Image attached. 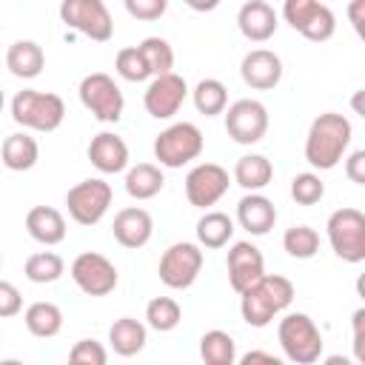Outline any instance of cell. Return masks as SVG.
Wrapping results in <instances>:
<instances>
[{
  "label": "cell",
  "instance_id": "obj_1",
  "mask_svg": "<svg viewBox=\"0 0 365 365\" xmlns=\"http://www.w3.org/2000/svg\"><path fill=\"white\" fill-rule=\"evenodd\" d=\"M240 297H242V302H240L242 319L251 328H265L274 319V314H279V311H285L291 305L294 282L288 277H279V274H262Z\"/></svg>",
  "mask_w": 365,
  "mask_h": 365
},
{
  "label": "cell",
  "instance_id": "obj_2",
  "mask_svg": "<svg viewBox=\"0 0 365 365\" xmlns=\"http://www.w3.org/2000/svg\"><path fill=\"white\" fill-rule=\"evenodd\" d=\"M348 143H351V123H348V117H342L336 111H325L308 128L305 160L314 168L328 171V168H334L342 160Z\"/></svg>",
  "mask_w": 365,
  "mask_h": 365
},
{
  "label": "cell",
  "instance_id": "obj_3",
  "mask_svg": "<svg viewBox=\"0 0 365 365\" xmlns=\"http://www.w3.org/2000/svg\"><path fill=\"white\" fill-rule=\"evenodd\" d=\"M11 117H14V123H20L23 128L54 131V128L63 123V117H66V103H63L60 94L23 88V91H17L14 100H11Z\"/></svg>",
  "mask_w": 365,
  "mask_h": 365
},
{
  "label": "cell",
  "instance_id": "obj_4",
  "mask_svg": "<svg viewBox=\"0 0 365 365\" xmlns=\"http://www.w3.org/2000/svg\"><path fill=\"white\" fill-rule=\"evenodd\" d=\"M285 356L297 365H311L322 354V334L308 314H288L277 328Z\"/></svg>",
  "mask_w": 365,
  "mask_h": 365
},
{
  "label": "cell",
  "instance_id": "obj_5",
  "mask_svg": "<svg viewBox=\"0 0 365 365\" xmlns=\"http://www.w3.org/2000/svg\"><path fill=\"white\" fill-rule=\"evenodd\" d=\"M328 240L339 259L362 262L365 259V214L359 208H336L328 217Z\"/></svg>",
  "mask_w": 365,
  "mask_h": 365
},
{
  "label": "cell",
  "instance_id": "obj_6",
  "mask_svg": "<svg viewBox=\"0 0 365 365\" xmlns=\"http://www.w3.org/2000/svg\"><path fill=\"white\" fill-rule=\"evenodd\" d=\"M202 154V131L194 123H174L154 140V157L165 168H180Z\"/></svg>",
  "mask_w": 365,
  "mask_h": 365
},
{
  "label": "cell",
  "instance_id": "obj_7",
  "mask_svg": "<svg viewBox=\"0 0 365 365\" xmlns=\"http://www.w3.org/2000/svg\"><path fill=\"white\" fill-rule=\"evenodd\" d=\"M60 20L68 29H74V31L97 40V43H106L114 34V20H111L103 0H63L60 3Z\"/></svg>",
  "mask_w": 365,
  "mask_h": 365
},
{
  "label": "cell",
  "instance_id": "obj_8",
  "mask_svg": "<svg viewBox=\"0 0 365 365\" xmlns=\"http://www.w3.org/2000/svg\"><path fill=\"white\" fill-rule=\"evenodd\" d=\"M80 103L100 123H117L123 117V106H125L120 86L106 71H94V74L83 77V83H80Z\"/></svg>",
  "mask_w": 365,
  "mask_h": 365
},
{
  "label": "cell",
  "instance_id": "obj_9",
  "mask_svg": "<svg viewBox=\"0 0 365 365\" xmlns=\"http://www.w3.org/2000/svg\"><path fill=\"white\" fill-rule=\"evenodd\" d=\"M200 271H202V251L194 242H174V245H168L163 251L160 268H157L163 285H168L174 291L194 285Z\"/></svg>",
  "mask_w": 365,
  "mask_h": 365
},
{
  "label": "cell",
  "instance_id": "obj_10",
  "mask_svg": "<svg viewBox=\"0 0 365 365\" xmlns=\"http://www.w3.org/2000/svg\"><path fill=\"white\" fill-rule=\"evenodd\" d=\"M66 205L74 222L80 225H94L106 217L108 205H111V185L106 180H83L74 188H68L66 194Z\"/></svg>",
  "mask_w": 365,
  "mask_h": 365
},
{
  "label": "cell",
  "instance_id": "obj_11",
  "mask_svg": "<svg viewBox=\"0 0 365 365\" xmlns=\"http://www.w3.org/2000/svg\"><path fill=\"white\" fill-rule=\"evenodd\" d=\"M71 279L88 297H106L117 288V268L97 251H86L71 262Z\"/></svg>",
  "mask_w": 365,
  "mask_h": 365
},
{
  "label": "cell",
  "instance_id": "obj_12",
  "mask_svg": "<svg viewBox=\"0 0 365 365\" xmlns=\"http://www.w3.org/2000/svg\"><path fill=\"white\" fill-rule=\"evenodd\" d=\"M225 131L234 143L251 145L259 143L268 131V111L259 100H237L225 111Z\"/></svg>",
  "mask_w": 365,
  "mask_h": 365
},
{
  "label": "cell",
  "instance_id": "obj_13",
  "mask_svg": "<svg viewBox=\"0 0 365 365\" xmlns=\"http://www.w3.org/2000/svg\"><path fill=\"white\" fill-rule=\"evenodd\" d=\"M185 94H188L185 80H182L180 74L168 71V74H157V77L148 83L143 103H145V111H148L151 117L168 120V117H174V114L180 111Z\"/></svg>",
  "mask_w": 365,
  "mask_h": 365
},
{
  "label": "cell",
  "instance_id": "obj_14",
  "mask_svg": "<svg viewBox=\"0 0 365 365\" xmlns=\"http://www.w3.org/2000/svg\"><path fill=\"white\" fill-rule=\"evenodd\" d=\"M228 191V171L217 163H200L185 177V197L197 208L214 205Z\"/></svg>",
  "mask_w": 365,
  "mask_h": 365
},
{
  "label": "cell",
  "instance_id": "obj_15",
  "mask_svg": "<svg viewBox=\"0 0 365 365\" xmlns=\"http://www.w3.org/2000/svg\"><path fill=\"white\" fill-rule=\"evenodd\" d=\"M265 274V259L257 245L251 242H234L228 251V282L237 294H242L248 285H254Z\"/></svg>",
  "mask_w": 365,
  "mask_h": 365
},
{
  "label": "cell",
  "instance_id": "obj_16",
  "mask_svg": "<svg viewBox=\"0 0 365 365\" xmlns=\"http://www.w3.org/2000/svg\"><path fill=\"white\" fill-rule=\"evenodd\" d=\"M240 74H242L245 86H251L257 91H268L282 80V60L268 48H254L242 57Z\"/></svg>",
  "mask_w": 365,
  "mask_h": 365
},
{
  "label": "cell",
  "instance_id": "obj_17",
  "mask_svg": "<svg viewBox=\"0 0 365 365\" xmlns=\"http://www.w3.org/2000/svg\"><path fill=\"white\" fill-rule=\"evenodd\" d=\"M237 26H240L242 37H248L251 43H265L274 37L279 23H277L274 6H268L265 0H248V3H242L240 14H237Z\"/></svg>",
  "mask_w": 365,
  "mask_h": 365
},
{
  "label": "cell",
  "instance_id": "obj_18",
  "mask_svg": "<svg viewBox=\"0 0 365 365\" xmlns=\"http://www.w3.org/2000/svg\"><path fill=\"white\" fill-rule=\"evenodd\" d=\"M114 240L123 245V248H143L148 240H151V231H154V222H151V214L145 208H123L117 211L114 217Z\"/></svg>",
  "mask_w": 365,
  "mask_h": 365
},
{
  "label": "cell",
  "instance_id": "obj_19",
  "mask_svg": "<svg viewBox=\"0 0 365 365\" xmlns=\"http://www.w3.org/2000/svg\"><path fill=\"white\" fill-rule=\"evenodd\" d=\"M88 160H91V165L97 171L117 174V171H123L128 165V145L123 143V137H117L111 131H100L88 143Z\"/></svg>",
  "mask_w": 365,
  "mask_h": 365
},
{
  "label": "cell",
  "instance_id": "obj_20",
  "mask_svg": "<svg viewBox=\"0 0 365 365\" xmlns=\"http://www.w3.org/2000/svg\"><path fill=\"white\" fill-rule=\"evenodd\" d=\"M237 220H240V225H242L248 234L262 237V234H268V231L274 228V222H277V208H274V202H271L268 197L251 191V194H245V197L237 202Z\"/></svg>",
  "mask_w": 365,
  "mask_h": 365
},
{
  "label": "cell",
  "instance_id": "obj_21",
  "mask_svg": "<svg viewBox=\"0 0 365 365\" xmlns=\"http://www.w3.org/2000/svg\"><path fill=\"white\" fill-rule=\"evenodd\" d=\"M26 231L43 245H57L66 240V220L51 205H34L26 214Z\"/></svg>",
  "mask_w": 365,
  "mask_h": 365
},
{
  "label": "cell",
  "instance_id": "obj_22",
  "mask_svg": "<svg viewBox=\"0 0 365 365\" xmlns=\"http://www.w3.org/2000/svg\"><path fill=\"white\" fill-rule=\"evenodd\" d=\"M6 66L14 77H23V80H31L43 71L46 66V54L43 48L34 43V40H17L9 46L6 51Z\"/></svg>",
  "mask_w": 365,
  "mask_h": 365
},
{
  "label": "cell",
  "instance_id": "obj_23",
  "mask_svg": "<svg viewBox=\"0 0 365 365\" xmlns=\"http://www.w3.org/2000/svg\"><path fill=\"white\" fill-rule=\"evenodd\" d=\"M37 154H40L37 140L29 134H9L0 145V157L9 171H29L37 163Z\"/></svg>",
  "mask_w": 365,
  "mask_h": 365
},
{
  "label": "cell",
  "instance_id": "obj_24",
  "mask_svg": "<svg viewBox=\"0 0 365 365\" xmlns=\"http://www.w3.org/2000/svg\"><path fill=\"white\" fill-rule=\"evenodd\" d=\"M271 177H274V165H271V160H265L262 154H245V157H240L237 165H234V180H237V185H242L245 191H259V188H265V185L271 182Z\"/></svg>",
  "mask_w": 365,
  "mask_h": 365
},
{
  "label": "cell",
  "instance_id": "obj_25",
  "mask_svg": "<svg viewBox=\"0 0 365 365\" xmlns=\"http://www.w3.org/2000/svg\"><path fill=\"white\" fill-rule=\"evenodd\" d=\"M163 182H165V177H163L160 165H154V163H137L125 174V191L134 200H151V197H157L163 191Z\"/></svg>",
  "mask_w": 365,
  "mask_h": 365
},
{
  "label": "cell",
  "instance_id": "obj_26",
  "mask_svg": "<svg viewBox=\"0 0 365 365\" xmlns=\"http://www.w3.org/2000/svg\"><path fill=\"white\" fill-rule=\"evenodd\" d=\"M26 319V328L29 334L40 336V339H48V336H57L60 328H63V311L54 305V302H31L23 314Z\"/></svg>",
  "mask_w": 365,
  "mask_h": 365
},
{
  "label": "cell",
  "instance_id": "obj_27",
  "mask_svg": "<svg viewBox=\"0 0 365 365\" xmlns=\"http://www.w3.org/2000/svg\"><path fill=\"white\" fill-rule=\"evenodd\" d=\"M108 342H111L114 354H120V356H134V354H140L143 345H145V325L137 322V319H131V317H123V319H117V322L111 325Z\"/></svg>",
  "mask_w": 365,
  "mask_h": 365
},
{
  "label": "cell",
  "instance_id": "obj_28",
  "mask_svg": "<svg viewBox=\"0 0 365 365\" xmlns=\"http://www.w3.org/2000/svg\"><path fill=\"white\" fill-rule=\"evenodd\" d=\"M231 234H234V222L222 211H205L200 217V222H197V240L205 248H222V245H228Z\"/></svg>",
  "mask_w": 365,
  "mask_h": 365
},
{
  "label": "cell",
  "instance_id": "obj_29",
  "mask_svg": "<svg viewBox=\"0 0 365 365\" xmlns=\"http://www.w3.org/2000/svg\"><path fill=\"white\" fill-rule=\"evenodd\" d=\"M200 356L205 365H234L237 359V345L231 334L225 331H208L200 339Z\"/></svg>",
  "mask_w": 365,
  "mask_h": 365
},
{
  "label": "cell",
  "instance_id": "obj_30",
  "mask_svg": "<svg viewBox=\"0 0 365 365\" xmlns=\"http://www.w3.org/2000/svg\"><path fill=\"white\" fill-rule=\"evenodd\" d=\"M23 271H26V277H29L31 282L46 285V282H57V279L63 277L66 262H63V257L54 254V251H37V254H31V257L26 259Z\"/></svg>",
  "mask_w": 365,
  "mask_h": 365
},
{
  "label": "cell",
  "instance_id": "obj_31",
  "mask_svg": "<svg viewBox=\"0 0 365 365\" xmlns=\"http://www.w3.org/2000/svg\"><path fill=\"white\" fill-rule=\"evenodd\" d=\"M194 106H197V111L205 114V117L222 114L225 106H228V88H225L220 80L205 77V80H200L197 88H194Z\"/></svg>",
  "mask_w": 365,
  "mask_h": 365
},
{
  "label": "cell",
  "instance_id": "obj_32",
  "mask_svg": "<svg viewBox=\"0 0 365 365\" xmlns=\"http://www.w3.org/2000/svg\"><path fill=\"white\" fill-rule=\"evenodd\" d=\"M145 319L154 331H174L182 319V311H180V302L171 299V297H154L148 305H145Z\"/></svg>",
  "mask_w": 365,
  "mask_h": 365
},
{
  "label": "cell",
  "instance_id": "obj_33",
  "mask_svg": "<svg viewBox=\"0 0 365 365\" xmlns=\"http://www.w3.org/2000/svg\"><path fill=\"white\" fill-rule=\"evenodd\" d=\"M282 245L294 259H311L319 251V234L311 225H291L282 237Z\"/></svg>",
  "mask_w": 365,
  "mask_h": 365
},
{
  "label": "cell",
  "instance_id": "obj_34",
  "mask_svg": "<svg viewBox=\"0 0 365 365\" xmlns=\"http://www.w3.org/2000/svg\"><path fill=\"white\" fill-rule=\"evenodd\" d=\"M137 48H140V54L145 57V66H148V71H151L154 77L171 71V66H174V51H171V46H168L163 37H145Z\"/></svg>",
  "mask_w": 365,
  "mask_h": 365
},
{
  "label": "cell",
  "instance_id": "obj_35",
  "mask_svg": "<svg viewBox=\"0 0 365 365\" xmlns=\"http://www.w3.org/2000/svg\"><path fill=\"white\" fill-rule=\"evenodd\" d=\"M334 31H336V17H334V11H331L328 6H322V3H317V9L311 11V17H308V20L302 23V29H299V34H302L305 40H314V43L331 40Z\"/></svg>",
  "mask_w": 365,
  "mask_h": 365
},
{
  "label": "cell",
  "instance_id": "obj_36",
  "mask_svg": "<svg viewBox=\"0 0 365 365\" xmlns=\"http://www.w3.org/2000/svg\"><path fill=\"white\" fill-rule=\"evenodd\" d=\"M114 68H117V74H120L123 80H128V83H143V80L151 77V71H148V66H145V57L140 54L137 46L120 48L117 57H114Z\"/></svg>",
  "mask_w": 365,
  "mask_h": 365
},
{
  "label": "cell",
  "instance_id": "obj_37",
  "mask_svg": "<svg viewBox=\"0 0 365 365\" xmlns=\"http://www.w3.org/2000/svg\"><path fill=\"white\" fill-rule=\"evenodd\" d=\"M291 197L299 205H314V202H319L325 197V182L317 174H311V171L297 174L294 182H291Z\"/></svg>",
  "mask_w": 365,
  "mask_h": 365
},
{
  "label": "cell",
  "instance_id": "obj_38",
  "mask_svg": "<svg viewBox=\"0 0 365 365\" xmlns=\"http://www.w3.org/2000/svg\"><path fill=\"white\" fill-rule=\"evenodd\" d=\"M68 359L74 365H106L108 362V354H106V348L97 339H80L68 351Z\"/></svg>",
  "mask_w": 365,
  "mask_h": 365
},
{
  "label": "cell",
  "instance_id": "obj_39",
  "mask_svg": "<svg viewBox=\"0 0 365 365\" xmlns=\"http://www.w3.org/2000/svg\"><path fill=\"white\" fill-rule=\"evenodd\" d=\"M125 3V11L134 17V20H160L168 9V0H123Z\"/></svg>",
  "mask_w": 365,
  "mask_h": 365
},
{
  "label": "cell",
  "instance_id": "obj_40",
  "mask_svg": "<svg viewBox=\"0 0 365 365\" xmlns=\"http://www.w3.org/2000/svg\"><path fill=\"white\" fill-rule=\"evenodd\" d=\"M317 3L319 0H285V6H282V17H285V23H291V29H302V23L311 17V11L317 9Z\"/></svg>",
  "mask_w": 365,
  "mask_h": 365
},
{
  "label": "cell",
  "instance_id": "obj_41",
  "mask_svg": "<svg viewBox=\"0 0 365 365\" xmlns=\"http://www.w3.org/2000/svg\"><path fill=\"white\" fill-rule=\"evenodd\" d=\"M20 308H23L20 291L11 282L0 279V317H14V314H20Z\"/></svg>",
  "mask_w": 365,
  "mask_h": 365
},
{
  "label": "cell",
  "instance_id": "obj_42",
  "mask_svg": "<svg viewBox=\"0 0 365 365\" xmlns=\"http://www.w3.org/2000/svg\"><path fill=\"white\" fill-rule=\"evenodd\" d=\"M345 174H348L351 182L365 185V151H362V148L354 151V154L345 160Z\"/></svg>",
  "mask_w": 365,
  "mask_h": 365
},
{
  "label": "cell",
  "instance_id": "obj_43",
  "mask_svg": "<svg viewBox=\"0 0 365 365\" xmlns=\"http://www.w3.org/2000/svg\"><path fill=\"white\" fill-rule=\"evenodd\" d=\"M362 325H365V308H359L354 314V354L359 362H365V336H362Z\"/></svg>",
  "mask_w": 365,
  "mask_h": 365
},
{
  "label": "cell",
  "instance_id": "obj_44",
  "mask_svg": "<svg viewBox=\"0 0 365 365\" xmlns=\"http://www.w3.org/2000/svg\"><path fill=\"white\" fill-rule=\"evenodd\" d=\"M362 6H365V0H351V6H348V17H351L356 34H362Z\"/></svg>",
  "mask_w": 365,
  "mask_h": 365
},
{
  "label": "cell",
  "instance_id": "obj_45",
  "mask_svg": "<svg viewBox=\"0 0 365 365\" xmlns=\"http://www.w3.org/2000/svg\"><path fill=\"white\" fill-rule=\"evenodd\" d=\"M240 362L242 365H251V362H271V365H277V356L274 354H262V351H248Z\"/></svg>",
  "mask_w": 365,
  "mask_h": 365
},
{
  "label": "cell",
  "instance_id": "obj_46",
  "mask_svg": "<svg viewBox=\"0 0 365 365\" xmlns=\"http://www.w3.org/2000/svg\"><path fill=\"white\" fill-rule=\"evenodd\" d=\"M188 9H194V11H214L217 6H220V0H182Z\"/></svg>",
  "mask_w": 365,
  "mask_h": 365
},
{
  "label": "cell",
  "instance_id": "obj_47",
  "mask_svg": "<svg viewBox=\"0 0 365 365\" xmlns=\"http://www.w3.org/2000/svg\"><path fill=\"white\" fill-rule=\"evenodd\" d=\"M3 103H6V97H3V91H0V111H3Z\"/></svg>",
  "mask_w": 365,
  "mask_h": 365
},
{
  "label": "cell",
  "instance_id": "obj_48",
  "mask_svg": "<svg viewBox=\"0 0 365 365\" xmlns=\"http://www.w3.org/2000/svg\"><path fill=\"white\" fill-rule=\"evenodd\" d=\"M0 262H3V257H0Z\"/></svg>",
  "mask_w": 365,
  "mask_h": 365
}]
</instances>
